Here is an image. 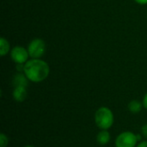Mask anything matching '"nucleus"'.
Returning <instances> with one entry per match:
<instances>
[{"instance_id":"obj_1","label":"nucleus","mask_w":147,"mask_h":147,"mask_svg":"<svg viewBox=\"0 0 147 147\" xmlns=\"http://www.w3.org/2000/svg\"><path fill=\"white\" fill-rule=\"evenodd\" d=\"M23 73L33 83H40L47 78L50 68L47 62L40 59H32L24 65Z\"/></svg>"},{"instance_id":"obj_2","label":"nucleus","mask_w":147,"mask_h":147,"mask_svg":"<svg viewBox=\"0 0 147 147\" xmlns=\"http://www.w3.org/2000/svg\"><path fill=\"white\" fill-rule=\"evenodd\" d=\"M95 123L101 130H109L114 124L115 116L108 107H100L95 113Z\"/></svg>"},{"instance_id":"obj_3","label":"nucleus","mask_w":147,"mask_h":147,"mask_svg":"<svg viewBox=\"0 0 147 147\" xmlns=\"http://www.w3.org/2000/svg\"><path fill=\"white\" fill-rule=\"evenodd\" d=\"M138 135L133 132H122L115 139V147H136L138 145Z\"/></svg>"},{"instance_id":"obj_4","label":"nucleus","mask_w":147,"mask_h":147,"mask_svg":"<svg viewBox=\"0 0 147 147\" xmlns=\"http://www.w3.org/2000/svg\"><path fill=\"white\" fill-rule=\"evenodd\" d=\"M29 57L32 59H40L46 53V43L42 39L35 38L28 46Z\"/></svg>"},{"instance_id":"obj_5","label":"nucleus","mask_w":147,"mask_h":147,"mask_svg":"<svg viewBox=\"0 0 147 147\" xmlns=\"http://www.w3.org/2000/svg\"><path fill=\"white\" fill-rule=\"evenodd\" d=\"M29 57L28 49L21 46H16L10 50V58L16 64H25Z\"/></svg>"},{"instance_id":"obj_6","label":"nucleus","mask_w":147,"mask_h":147,"mask_svg":"<svg viewBox=\"0 0 147 147\" xmlns=\"http://www.w3.org/2000/svg\"><path fill=\"white\" fill-rule=\"evenodd\" d=\"M12 96H13V98L15 99V101H16L18 102H22L25 101V99L28 96L27 87H23V86L15 87L13 90V92H12Z\"/></svg>"},{"instance_id":"obj_7","label":"nucleus","mask_w":147,"mask_h":147,"mask_svg":"<svg viewBox=\"0 0 147 147\" xmlns=\"http://www.w3.org/2000/svg\"><path fill=\"white\" fill-rule=\"evenodd\" d=\"M28 79L26 77V75L24 73L22 72H18L17 74H16L13 78L12 80V84L15 87L17 86H23V87H27L28 84Z\"/></svg>"},{"instance_id":"obj_8","label":"nucleus","mask_w":147,"mask_h":147,"mask_svg":"<svg viewBox=\"0 0 147 147\" xmlns=\"http://www.w3.org/2000/svg\"><path fill=\"white\" fill-rule=\"evenodd\" d=\"M110 138V134L108 130H101L96 136V141L98 144L105 146L109 142Z\"/></svg>"},{"instance_id":"obj_9","label":"nucleus","mask_w":147,"mask_h":147,"mask_svg":"<svg viewBox=\"0 0 147 147\" xmlns=\"http://www.w3.org/2000/svg\"><path fill=\"white\" fill-rule=\"evenodd\" d=\"M143 108H144V107H143V103L140 102L138 101V100H133V101H131V102L128 103V105H127L128 110H129L131 113H133V114H139V113L142 110Z\"/></svg>"},{"instance_id":"obj_10","label":"nucleus","mask_w":147,"mask_h":147,"mask_svg":"<svg viewBox=\"0 0 147 147\" xmlns=\"http://www.w3.org/2000/svg\"><path fill=\"white\" fill-rule=\"evenodd\" d=\"M10 50V45L9 43V41L1 37L0 38V54L2 57L5 56Z\"/></svg>"},{"instance_id":"obj_11","label":"nucleus","mask_w":147,"mask_h":147,"mask_svg":"<svg viewBox=\"0 0 147 147\" xmlns=\"http://www.w3.org/2000/svg\"><path fill=\"white\" fill-rule=\"evenodd\" d=\"M9 143V139L4 134H0V147H6Z\"/></svg>"},{"instance_id":"obj_12","label":"nucleus","mask_w":147,"mask_h":147,"mask_svg":"<svg viewBox=\"0 0 147 147\" xmlns=\"http://www.w3.org/2000/svg\"><path fill=\"white\" fill-rule=\"evenodd\" d=\"M141 135L147 140V124L141 127Z\"/></svg>"},{"instance_id":"obj_13","label":"nucleus","mask_w":147,"mask_h":147,"mask_svg":"<svg viewBox=\"0 0 147 147\" xmlns=\"http://www.w3.org/2000/svg\"><path fill=\"white\" fill-rule=\"evenodd\" d=\"M142 103H143V107H144L146 109H147V93H146V95H145L144 97H143Z\"/></svg>"},{"instance_id":"obj_14","label":"nucleus","mask_w":147,"mask_h":147,"mask_svg":"<svg viewBox=\"0 0 147 147\" xmlns=\"http://www.w3.org/2000/svg\"><path fill=\"white\" fill-rule=\"evenodd\" d=\"M136 147H147V140L146 141H141L140 143H139Z\"/></svg>"},{"instance_id":"obj_15","label":"nucleus","mask_w":147,"mask_h":147,"mask_svg":"<svg viewBox=\"0 0 147 147\" xmlns=\"http://www.w3.org/2000/svg\"><path fill=\"white\" fill-rule=\"evenodd\" d=\"M137 3L144 5V4H147V0H134Z\"/></svg>"},{"instance_id":"obj_16","label":"nucleus","mask_w":147,"mask_h":147,"mask_svg":"<svg viewBox=\"0 0 147 147\" xmlns=\"http://www.w3.org/2000/svg\"><path fill=\"white\" fill-rule=\"evenodd\" d=\"M23 147H34V146H23Z\"/></svg>"}]
</instances>
